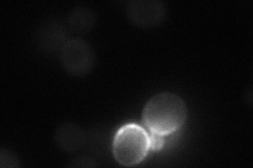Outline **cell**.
<instances>
[{"mask_svg": "<svg viewBox=\"0 0 253 168\" xmlns=\"http://www.w3.org/2000/svg\"><path fill=\"white\" fill-rule=\"evenodd\" d=\"M21 166L18 156L14 151L1 148L0 150V167L1 168H18Z\"/></svg>", "mask_w": 253, "mask_h": 168, "instance_id": "8", "label": "cell"}, {"mask_svg": "<svg viewBox=\"0 0 253 168\" xmlns=\"http://www.w3.org/2000/svg\"><path fill=\"white\" fill-rule=\"evenodd\" d=\"M67 166L72 168H95L98 166V163L88 156H81L73 159L72 161L68 163Z\"/></svg>", "mask_w": 253, "mask_h": 168, "instance_id": "9", "label": "cell"}, {"mask_svg": "<svg viewBox=\"0 0 253 168\" xmlns=\"http://www.w3.org/2000/svg\"><path fill=\"white\" fill-rule=\"evenodd\" d=\"M188 107L184 99L172 92L158 93L142 109V123L150 133L168 135L179 131L187 121Z\"/></svg>", "mask_w": 253, "mask_h": 168, "instance_id": "1", "label": "cell"}, {"mask_svg": "<svg viewBox=\"0 0 253 168\" xmlns=\"http://www.w3.org/2000/svg\"><path fill=\"white\" fill-rule=\"evenodd\" d=\"M67 23L75 33H89L96 23V15L89 7L77 6L69 13Z\"/></svg>", "mask_w": 253, "mask_h": 168, "instance_id": "7", "label": "cell"}, {"mask_svg": "<svg viewBox=\"0 0 253 168\" xmlns=\"http://www.w3.org/2000/svg\"><path fill=\"white\" fill-rule=\"evenodd\" d=\"M150 150L149 134L137 124H126L113 138L112 153L115 161L126 167L136 166L144 161Z\"/></svg>", "mask_w": 253, "mask_h": 168, "instance_id": "2", "label": "cell"}, {"mask_svg": "<svg viewBox=\"0 0 253 168\" xmlns=\"http://www.w3.org/2000/svg\"><path fill=\"white\" fill-rule=\"evenodd\" d=\"M67 31L59 23H49L43 27L39 33V44L47 52H55L62 49L63 44L68 41Z\"/></svg>", "mask_w": 253, "mask_h": 168, "instance_id": "6", "label": "cell"}, {"mask_svg": "<svg viewBox=\"0 0 253 168\" xmlns=\"http://www.w3.org/2000/svg\"><path fill=\"white\" fill-rule=\"evenodd\" d=\"M167 15V7L160 0H132L126 5V16L133 26L140 29L160 27Z\"/></svg>", "mask_w": 253, "mask_h": 168, "instance_id": "4", "label": "cell"}, {"mask_svg": "<svg viewBox=\"0 0 253 168\" xmlns=\"http://www.w3.org/2000/svg\"><path fill=\"white\" fill-rule=\"evenodd\" d=\"M54 141L59 149L72 154L85 144V134L79 125L73 122H65L58 125L54 134Z\"/></svg>", "mask_w": 253, "mask_h": 168, "instance_id": "5", "label": "cell"}, {"mask_svg": "<svg viewBox=\"0 0 253 168\" xmlns=\"http://www.w3.org/2000/svg\"><path fill=\"white\" fill-rule=\"evenodd\" d=\"M60 62L69 75L84 77L94 68L95 53L85 40L70 38L60 50Z\"/></svg>", "mask_w": 253, "mask_h": 168, "instance_id": "3", "label": "cell"}, {"mask_svg": "<svg viewBox=\"0 0 253 168\" xmlns=\"http://www.w3.org/2000/svg\"><path fill=\"white\" fill-rule=\"evenodd\" d=\"M149 142H150V150L160 151L165 146V135L150 133L149 134Z\"/></svg>", "mask_w": 253, "mask_h": 168, "instance_id": "10", "label": "cell"}]
</instances>
